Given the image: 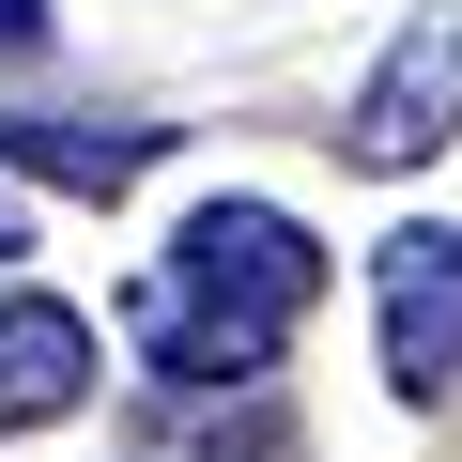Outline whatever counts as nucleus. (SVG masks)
Returning <instances> with one entry per match:
<instances>
[{
    "label": "nucleus",
    "instance_id": "20e7f679",
    "mask_svg": "<svg viewBox=\"0 0 462 462\" xmlns=\"http://www.w3.org/2000/svg\"><path fill=\"white\" fill-rule=\"evenodd\" d=\"M93 401V309L32 293V278H0V431H47Z\"/></svg>",
    "mask_w": 462,
    "mask_h": 462
},
{
    "label": "nucleus",
    "instance_id": "7ed1b4c3",
    "mask_svg": "<svg viewBox=\"0 0 462 462\" xmlns=\"http://www.w3.org/2000/svg\"><path fill=\"white\" fill-rule=\"evenodd\" d=\"M370 339L401 401H462V231L447 216H401L370 247Z\"/></svg>",
    "mask_w": 462,
    "mask_h": 462
},
{
    "label": "nucleus",
    "instance_id": "0eeeda50",
    "mask_svg": "<svg viewBox=\"0 0 462 462\" xmlns=\"http://www.w3.org/2000/svg\"><path fill=\"white\" fill-rule=\"evenodd\" d=\"M47 32H62V16H47V0H0V62H32Z\"/></svg>",
    "mask_w": 462,
    "mask_h": 462
},
{
    "label": "nucleus",
    "instance_id": "f03ea898",
    "mask_svg": "<svg viewBox=\"0 0 462 462\" xmlns=\"http://www.w3.org/2000/svg\"><path fill=\"white\" fill-rule=\"evenodd\" d=\"M324 139H339V170H370V185H401V170H431V154L462 139V0H416Z\"/></svg>",
    "mask_w": 462,
    "mask_h": 462
},
{
    "label": "nucleus",
    "instance_id": "6e6552de",
    "mask_svg": "<svg viewBox=\"0 0 462 462\" xmlns=\"http://www.w3.org/2000/svg\"><path fill=\"white\" fill-rule=\"evenodd\" d=\"M32 247V200H16V170H0V263H16Z\"/></svg>",
    "mask_w": 462,
    "mask_h": 462
},
{
    "label": "nucleus",
    "instance_id": "f257e3e1",
    "mask_svg": "<svg viewBox=\"0 0 462 462\" xmlns=\"http://www.w3.org/2000/svg\"><path fill=\"white\" fill-rule=\"evenodd\" d=\"M309 309H324V247H309V216H278V200H200V216L170 231L154 293H139V339H154L170 385L231 401V385L278 370V339H293Z\"/></svg>",
    "mask_w": 462,
    "mask_h": 462
},
{
    "label": "nucleus",
    "instance_id": "423d86ee",
    "mask_svg": "<svg viewBox=\"0 0 462 462\" xmlns=\"http://www.w3.org/2000/svg\"><path fill=\"white\" fill-rule=\"evenodd\" d=\"M200 462H293V416H278L263 385H231V401L200 416Z\"/></svg>",
    "mask_w": 462,
    "mask_h": 462
},
{
    "label": "nucleus",
    "instance_id": "39448f33",
    "mask_svg": "<svg viewBox=\"0 0 462 462\" xmlns=\"http://www.w3.org/2000/svg\"><path fill=\"white\" fill-rule=\"evenodd\" d=\"M154 154H170V124H78V108H16L0 124V170L16 185H78V200H124Z\"/></svg>",
    "mask_w": 462,
    "mask_h": 462
}]
</instances>
